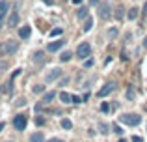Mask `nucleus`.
<instances>
[{"label": "nucleus", "mask_w": 147, "mask_h": 142, "mask_svg": "<svg viewBox=\"0 0 147 142\" xmlns=\"http://www.w3.org/2000/svg\"><path fill=\"white\" fill-rule=\"evenodd\" d=\"M112 129H114V133H115V135H119V137H123V133H125V131H123V129L119 127L117 124H114V125H112Z\"/></svg>", "instance_id": "393cba45"}, {"label": "nucleus", "mask_w": 147, "mask_h": 142, "mask_svg": "<svg viewBox=\"0 0 147 142\" xmlns=\"http://www.w3.org/2000/svg\"><path fill=\"white\" fill-rule=\"evenodd\" d=\"M17 49H19L17 41L15 39H7V41H4V43L0 45V56H11V54L17 52Z\"/></svg>", "instance_id": "f257e3e1"}, {"label": "nucleus", "mask_w": 147, "mask_h": 142, "mask_svg": "<svg viewBox=\"0 0 147 142\" xmlns=\"http://www.w3.org/2000/svg\"><path fill=\"white\" fill-rule=\"evenodd\" d=\"M47 142H63L61 139H50V140H47Z\"/></svg>", "instance_id": "58836bf2"}, {"label": "nucleus", "mask_w": 147, "mask_h": 142, "mask_svg": "<svg viewBox=\"0 0 147 142\" xmlns=\"http://www.w3.org/2000/svg\"><path fill=\"white\" fill-rule=\"evenodd\" d=\"M71 99H73L71 94H67V92H60V101L61 103H71Z\"/></svg>", "instance_id": "f3484780"}, {"label": "nucleus", "mask_w": 147, "mask_h": 142, "mask_svg": "<svg viewBox=\"0 0 147 142\" xmlns=\"http://www.w3.org/2000/svg\"><path fill=\"white\" fill-rule=\"evenodd\" d=\"M132 142H144V139L142 137H132Z\"/></svg>", "instance_id": "e433bc0d"}, {"label": "nucleus", "mask_w": 147, "mask_h": 142, "mask_svg": "<svg viewBox=\"0 0 147 142\" xmlns=\"http://www.w3.org/2000/svg\"><path fill=\"white\" fill-rule=\"evenodd\" d=\"M91 28H93V19H91V17H86L84 26H82V32H90Z\"/></svg>", "instance_id": "2eb2a0df"}, {"label": "nucleus", "mask_w": 147, "mask_h": 142, "mask_svg": "<svg viewBox=\"0 0 147 142\" xmlns=\"http://www.w3.org/2000/svg\"><path fill=\"white\" fill-rule=\"evenodd\" d=\"M32 60H34V62H37V64L43 62V60H45V52L43 51H36V52H34V56H32Z\"/></svg>", "instance_id": "dca6fc26"}, {"label": "nucleus", "mask_w": 147, "mask_h": 142, "mask_svg": "<svg viewBox=\"0 0 147 142\" xmlns=\"http://www.w3.org/2000/svg\"><path fill=\"white\" fill-rule=\"evenodd\" d=\"M91 66H93V60H91V58L90 60H84V67H88V69H90Z\"/></svg>", "instance_id": "c756f323"}, {"label": "nucleus", "mask_w": 147, "mask_h": 142, "mask_svg": "<svg viewBox=\"0 0 147 142\" xmlns=\"http://www.w3.org/2000/svg\"><path fill=\"white\" fill-rule=\"evenodd\" d=\"M7 69V62H0V73H4Z\"/></svg>", "instance_id": "7c9ffc66"}, {"label": "nucleus", "mask_w": 147, "mask_h": 142, "mask_svg": "<svg viewBox=\"0 0 147 142\" xmlns=\"http://www.w3.org/2000/svg\"><path fill=\"white\" fill-rule=\"evenodd\" d=\"M43 2L47 4V6H52V4H54V0H43Z\"/></svg>", "instance_id": "4c0bfd02"}, {"label": "nucleus", "mask_w": 147, "mask_h": 142, "mask_svg": "<svg viewBox=\"0 0 147 142\" xmlns=\"http://www.w3.org/2000/svg\"><path fill=\"white\" fill-rule=\"evenodd\" d=\"M88 17V7H78L76 11V19H86Z\"/></svg>", "instance_id": "a211bd4d"}, {"label": "nucleus", "mask_w": 147, "mask_h": 142, "mask_svg": "<svg viewBox=\"0 0 147 142\" xmlns=\"http://www.w3.org/2000/svg\"><path fill=\"white\" fill-rule=\"evenodd\" d=\"M0 95H2V88H0Z\"/></svg>", "instance_id": "c03bdc74"}, {"label": "nucleus", "mask_w": 147, "mask_h": 142, "mask_svg": "<svg viewBox=\"0 0 147 142\" xmlns=\"http://www.w3.org/2000/svg\"><path fill=\"white\" fill-rule=\"evenodd\" d=\"M61 32H63L61 28H54V30H50V36H52V37H56V36H61Z\"/></svg>", "instance_id": "a878e982"}, {"label": "nucleus", "mask_w": 147, "mask_h": 142, "mask_svg": "<svg viewBox=\"0 0 147 142\" xmlns=\"http://www.w3.org/2000/svg\"><path fill=\"white\" fill-rule=\"evenodd\" d=\"M45 92V84H36L34 86V94H43Z\"/></svg>", "instance_id": "b1692460"}, {"label": "nucleus", "mask_w": 147, "mask_h": 142, "mask_svg": "<svg viewBox=\"0 0 147 142\" xmlns=\"http://www.w3.org/2000/svg\"><path fill=\"white\" fill-rule=\"evenodd\" d=\"M26 124H28V118H26L24 114H17V116L13 118V127H15V131H24V129H26Z\"/></svg>", "instance_id": "20e7f679"}, {"label": "nucleus", "mask_w": 147, "mask_h": 142, "mask_svg": "<svg viewBox=\"0 0 147 142\" xmlns=\"http://www.w3.org/2000/svg\"><path fill=\"white\" fill-rule=\"evenodd\" d=\"M115 88H117V84H115L114 80H110V82H106V84H104V86L97 92V95H99V97H106V95H110L112 92L115 90Z\"/></svg>", "instance_id": "39448f33"}, {"label": "nucleus", "mask_w": 147, "mask_h": 142, "mask_svg": "<svg viewBox=\"0 0 147 142\" xmlns=\"http://www.w3.org/2000/svg\"><path fill=\"white\" fill-rule=\"evenodd\" d=\"M19 21H21V15H19V11L15 10V11H11L9 19H7V26H9V28H15V26L19 24Z\"/></svg>", "instance_id": "6e6552de"}, {"label": "nucleus", "mask_w": 147, "mask_h": 142, "mask_svg": "<svg viewBox=\"0 0 147 142\" xmlns=\"http://www.w3.org/2000/svg\"><path fill=\"white\" fill-rule=\"evenodd\" d=\"M61 127H63L65 131H69V129H73V122L67 120V118H63V120H61Z\"/></svg>", "instance_id": "aec40b11"}, {"label": "nucleus", "mask_w": 147, "mask_h": 142, "mask_svg": "<svg viewBox=\"0 0 147 142\" xmlns=\"http://www.w3.org/2000/svg\"><path fill=\"white\" fill-rule=\"evenodd\" d=\"M140 7H136V6H132V7H130V10H129V13H127V19H129V21H136V19L138 17H140Z\"/></svg>", "instance_id": "9b49d317"}, {"label": "nucleus", "mask_w": 147, "mask_h": 142, "mask_svg": "<svg viewBox=\"0 0 147 142\" xmlns=\"http://www.w3.org/2000/svg\"><path fill=\"white\" fill-rule=\"evenodd\" d=\"M4 127H6V124H4V122H0V131H2Z\"/></svg>", "instance_id": "a19ab883"}, {"label": "nucleus", "mask_w": 147, "mask_h": 142, "mask_svg": "<svg viewBox=\"0 0 147 142\" xmlns=\"http://www.w3.org/2000/svg\"><path fill=\"white\" fill-rule=\"evenodd\" d=\"M30 34H32V28H30V26H22V28H19V37H21V39H28Z\"/></svg>", "instance_id": "f8f14e48"}, {"label": "nucleus", "mask_w": 147, "mask_h": 142, "mask_svg": "<svg viewBox=\"0 0 147 142\" xmlns=\"http://www.w3.org/2000/svg\"><path fill=\"white\" fill-rule=\"evenodd\" d=\"M67 82H69V77H63V79L60 80V84H61V86H65V84H67Z\"/></svg>", "instance_id": "72a5a7b5"}, {"label": "nucleus", "mask_w": 147, "mask_h": 142, "mask_svg": "<svg viewBox=\"0 0 147 142\" xmlns=\"http://www.w3.org/2000/svg\"><path fill=\"white\" fill-rule=\"evenodd\" d=\"M7 11H9V2H7V0H0V21L6 19Z\"/></svg>", "instance_id": "9d476101"}, {"label": "nucleus", "mask_w": 147, "mask_h": 142, "mask_svg": "<svg viewBox=\"0 0 147 142\" xmlns=\"http://www.w3.org/2000/svg\"><path fill=\"white\" fill-rule=\"evenodd\" d=\"M119 122H123V124H127V125H140L142 116H140V114L129 112V114H123V116H119Z\"/></svg>", "instance_id": "f03ea898"}, {"label": "nucleus", "mask_w": 147, "mask_h": 142, "mask_svg": "<svg viewBox=\"0 0 147 142\" xmlns=\"http://www.w3.org/2000/svg\"><path fill=\"white\" fill-rule=\"evenodd\" d=\"M41 110H43V103H37V105H36V112H41Z\"/></svg>", "instance_id": "2f4dec72"}, {"label": "nucleus", "mask_w": 147, "mask_h": 142, "mask_svg": "<svg viewBox=\"0 0 147 142\" xmlns=\"http://www.w3.org/2000/svg\"><path fill=\"white\" fill-rule=\"evenodd\" d=\"M123 17H125V7H121V6H119L117 10H115V19H117V21H121Z\"/></svg>", "instance_id": "4be33fe9"}, {"label": "nucleus", "mask_w": 147, "mask_h": 142, "mask_svg": "<svg viewBox=\"0 0 147 142\" xmlns=\"http://www.w3.org/2000/svg\"><path fill=\"white\" fill-rule=\"evenodd\" d=\"M108 110H110V105H108V103H100V112L106 114Z\"/></svg>", "instance_id": "bb28decb"}, {"label": "nucleus", "mask_w": 147, "mask_h": 142, "mask_svg": "<svg viewBox=\"0 0 147 142\" xmlns=\"http://www.w3.org/2000/svg\"><path fill=\"white\" fill-rule=\"evenodd\" d=\"M100 0H90V6H99Z\"/></svg>", "instance_id": "c9c22d12"}, {"label": "nucleus", "mask_w": 147, "mask_h": 142, "mask_svg": "<svg viewBox=\"0 0 147 142\" xmlns=\"http://www.w3.org/2000/svg\"><path fill=\"white\" fill-rule=\"evenodd\" d=\"M56 95H58L56 92H47V94L43 95V99H41V103H43V105H49V103L52 101V99L56 97Z\"/></svg>", "instance_id": "4468645a"}, {"label": "nucleus", "mask_w": 147, "mask_h": 142, "mask_svg": "<svg viewBox=\"0 0 147 142\" xmlns=\"http://www.w3.org/2000/svg\"><path fill=\"white\" fill-rule=\"evenodd\" d=\"M142 15H145V17H147V2L144 4V7H142Z\"/></svg>", "instance_id": "f704fd0d"}, {"label": "nucleus", "mask_w": 147, "mask_h": 142, "mask_svg": "<svg viewBox=\"0 0 147 142\" xmlns=\"http://www.w3.org/2000/svg\"><path fill=\"white\" fill-rule=\"evenodd\" d=\"M134 97H136V92L132 90V86H129V90H127V99H129V101H132Z\"/></svg>", "instance_id": "5701e85b"}, {"label": "nucleus", "mask_w": 147, "mask_h": 142, "mask_svg": "<svg viewBox=\"0 0 147 142\" xmlns=\"http://www.w3.org/2000/svg\"><path fill=\"white\" fill-rule=\"evenodd\" d=\"M30 142H45V135L41 131H36L30 135Z\"/></svg>", "instance_id": "ddd939ff"}, {"label": "nucleus", "mask_w": 147, "mask_h": 142, "mask_svg": "<svg viewBox=\"0 0 147 142\" xmlns=\"http://www.w3.org/2000/svg\"><path fill=\"white\" fill-rule=\"evenodd\" d=\"M144 49H147V37L144 39Z\"/></svg>", "instance_id": "79ce46f5"}, {"label": "nucleus", "mask_w": 147, "mask_h": 142, "mask_svg": "<svg viewBox=\"0 0 147 142\" xmlns=\"http://www.w3.org/2000/svg\"><path fill=\"white\" fill-rule=\"evenodd\" d=\"M61 77V69L60 67H54V69H50L47 75H45V82H54L56 79H60Z\"/></svg>", "instance_id": "0eeeda50"}, {"label": "nucleus", "mask_w": 147, "mask_h": 142, "mask_svg": "<svg viewBox=\"0 0 147 142\" xmlns=\"http://www.w3.org/2000/svg\"><path fill=\"white\" fill-rule=\"evenodd\" d=\"M110 4L104 2V4H99V17L102 19V21H106V19H110Z\"/></svg>", "instance_id": "423d86ee"}, {"label": "nucleus", "mask_w": 147, "mask_h": 142, "mask_svg": "<svg viewBox=\"0 0 147 142\" xmlns=\"http://www.w3.org/2000/svg\"><path fill=\"white\" fill-rule=\"evenodd\" d=\"M71 58H73V52H69V51H65V52L60 54V62H69Z\"/></svg>", "instance_id": "6ab92c4d"}, {"label": "nucleus", "mask_w": 147, "mask_h": 142, "mask_svg": "<svg viewBox=\"0 0 147 142\" xmlns=\"http://www.w3.org/2000/svg\"><path fill=\"white\" fill-rule=\"evenodd\" d=\"M73 4H76V6H78V4H82V0H73Z\"/></svg>", "instance_id": "ea45409f"}, {"label": "nucleus", "mask_w": 147, "mask_h": 142, "mask_svg": "<svg viewBox=\"0 0 147 142\" xmlns=\"http://www.w3.org/2000/svg\"><path fill=\"white\" fill-rule=\"evenodd\" d=\"M99 129H100V133H102V135H108V133H110V125L104 124V122H100V124H99Z\"/></svg>", "instance_id": "412c9836"}, {"label": "nucleus", "mask_w": 147, "mask_h": 142, "mask_svg": "<svg viewBox=\"0 0 147 142\" xmlns=\"http://www.w3.org/2000/svg\"><path fill=\"white\" fill-rule=\"evenodd\" d=\"M36 124H37V125H43V124H45V120H43L41 116H37V118H36Z\"/></svg>", "instance_id": "473e14b6"}, {"label": "nucleus", "mask_w": 147, "mask_h": 142, "mask_svg": "<svg viewBox=\"0 0 147 142\" xmlns=\"http://www.w3.org/2000/svg\"><path fill=\"white\" fill-rule=\"evenodd\" d=\"M2 26H4V21H0V28H2Z\"/></svg>", "instance_id": "37998d69"}, {"label": "nucleus", "mask_w": 147, "mask_h": 142, "mask_svg": "<svg viewBox=\"0 0 147 142\" xmlns=\"http://www.w3.org/2000/svg\"><path fill=\"white\" fill-rule=\"evenodd\" d=\"M15 105H17V107H24V105H26V99H24V97L17 99V101H15Z\"/></svg>", "instance_id": "c85d7f7f"}, {"label": "nucleus", "mask_w": 147, "mask_h": 142, "mask_svg": "<svg viewBox=\"0 0 147 142\" xmlns=\"http://www.w3.org/2000/svg\"><path fill=\"white\" fill-rule=\"evenodd\" d=\"M65 45V39H58V41H52V43H49L47 45V51L49 52H58L61 47Z\"/></svg>", "instance_id": "1a4fd4ad"}, {"label": "nucleus", "mask_w": 147, "mask_h": 142, "mask_svg": "<svg viewBox=\"0 0 147 142\" xmlns=\"http://www.w3.org/2000/svg\"><path fill=\"white\" fill-rule=\"evenodd\" d=\"M90 54H91V45L88 43V41H84V43H80L78 47H76V58L86 60Z\"/></svg>", "instance_id": "7ed1b4c3"}, {"label": "nucleus", "mask_w": 147, "mask_h": 142, "mask_svg": "<svg viewBox=\"0 0 147 142\" xmlns=\"http://www.w3.org/2000/svg\"><path fill=\"white\" fill-rule=\"evenodd\" d=\"M71 103H75V105H80V103H84V101H82V97H78V95H73Z\"/></svg>", "instance_id": "cd10ccee"}]
</instances>
